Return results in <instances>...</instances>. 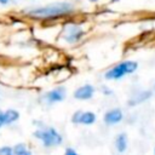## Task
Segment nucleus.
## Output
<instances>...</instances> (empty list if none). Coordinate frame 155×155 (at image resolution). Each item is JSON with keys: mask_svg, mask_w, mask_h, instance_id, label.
<instances>
[{"mask_svg": "<svg viewBox=\"0 0 155 155\" xmlns=\"http://www.w3.org/2000/svg\"><path fill=\"white\" fill-rule=\"evenodd\" d=\"M122 119V113L119 109H113L110 111H108L104 115V121L107 124H116Z\"/></svg>", "mask_w": 155, "mask_h": 155, "instance_id": "obj_8", "label": "nucleus"}, {"mask_svg": "<svg viewBox=\"0 0 155 155\" xmlns=\"http://www.w3.org/2000/svg\"><path fill=\"white\" fill-rule=\"evenodd\" d=\"M138 64L134 61H125L119 63L117 65H115L114 68H111L110 70H108L105 73V78L111 80V79H120L126 74H131L137 69Z\"/></svg>", "mask_w": 155, "mask_h": 155, "instance_id": "obj_2", "label": "nucleus"}, {"mask_svg": "<svg viewBox=\"0 0 155 155\" xmlns=\"http://www.w3.org/2000/svg\"><path fill=\"white\" fill-rule=\"evenodd\" d=\"M7 2H8V0H0V4H2V5L7 4Z\"/></svg>", "mask_w": 155, "mask_h": 155, "instance_id": "obj_15", "label": "nucleus"}, {"mask_svg": "<svg viewBox=\"0 0 155 155\" xmlns=\"http://www.w3.org/2000/svg\"><path fill=\"white\" fill-rule=\"evenodd\" d=\"M91 1H96V0H91Z\"/></svg>", "mask_w": 155, "mask_h": 155, "instance_id": "obj_16", "label": "nucleus"}, {"mask_svg": "<svg viewBox=\"0 0 155 155\" xmlns=\"http://www.w3.org/2000/svg\"><path fill=\"white\" fill-rule=\"evenodd\" d=\"M94 90L91 85H85V86H81L79 87L75 92H74V97L78 98V99H88L92 97Z\"/></svg>", "mask_w": 155, "mask_h": 155, "instance_id": "obj_6", "label": "nucleus"}, {"mask_svg": "<svg viewBox=\"0 0 155 155\" xmlns=\"http://www.w3.org/2000/svg\"><path fill=\"white\" fill-rule=\"evenodd\" d=\"M126 147H127V138H126V134L121 133V134H119V136L116 137V148H117V150H119L120 153H122V151H125Z\"/></svg>", "mask_w": 155, "mask_h": 155, "instance_id": "obj_9", "label": "nucleus"}, {"mask_svg": "<svg viewBox=\"0 0 155 155\" xmlns=\"http://www.w3.org/2000/svg\"><path fill=\"white\" fill-rule=\"evenodd\" d=\"M64 96H65V90L63 87H58V88H54L51 92H48L45 96V98L47 102H59L64 98Z\"/></svg>", "mask_w": 155, "mask_h": 155, "instance_id": "obj_7", "label": "nucleus"}, {"mask_svg": "<svg viewBox=\"0 0 155 155\" xmlns=\"http://www.w3.org/2000/svg\"><path fill=\"white\" fill-rule=\"evenodd\" d=\"M81 35H82V30H81L80 28L75 27V25H69V27H67L65 30H64V38H65L68 41H70V42L79 40V38H80Z\"/></svg>", "mask_w": 155, "mask_h": 155, "instance_id": "obj_5", "label": "nucleus"}, {"mask_svg": "<svg viewBox=\"0 0 155 155\" xmlns=\"http://www.w3.org/2000/svg\"><path fill=\"white\" fill-rule=\"evenodd\" d=\"M13 155H31L24 144H17L13 149Z\"/></svg>", "mask_w": 155, "mask_h": 155, "instance_id": "obj_11", "label": "nucleus"}, {"mask_svg": "<svg viewBox=\"0 0 155 155\" xmlns=\"http://www.w3.org/2000/svg\"><path fill=\"white\" fill-rule=\"evenodd\" d=\"M71 10V5L70 4H65V2H59V4H53L46 7H41V8H35L33 11L29 12L30 16L34 17H40V18H51L54 16H59L63 15L68 11Z\"/></svg>", "mask_w": 155, "mask_h": 155, "instance_id": "obj_1", "label": "nucleus"}, {"mask_svg": "<svg viewBox=\"0 0 155 155\" xmlns=\"http://www.w3.org/2000/svg\"><path fill=\"white\" fill-rule=\"evenodd\" d=\"M64 155H78V154L75 153V150H74V149L69 148V149H67V151H65V154H64Z\"/></svg>", "mask_w": 155, "mask_h": 155, "instance_id": "obj_13", "label": "nucleus"}, {"mask_svg": "<svg viewBox=\"0 0 155 155\" xmlns=\"http://www.w3.org/2000/svg\"><path fill=\"white\" fill-rule=\"evenodd\" d=\"M12 149L10 147H4V148H0V155H12Z\"/></svg>", "mask_w": 155, "mask_h": 155, "instance_id": "obj_12", "label": "nucleus"}, {"mask_svg": "<svg viewBox=\"0 0 155 155\" xmlns=\"http://www.w3.org/2000/svg\"><path fill=\"white\" fill-rule=\"evenodd\" d=\"M4 116H5V124H11V122L16 121L19 115H18V113H17L16 110H12V109H11V110L5 111Z\"/></svg>", "mask_w": 155, "mask_h": 155, "instance_id": "obj_10", "label": "nucleus"}, {"mask_svg": "<svg viewBox=\"0 0 155 155\" xmlns=\"http://www.w3.org/2000/svg\"><path fill=\"white\" fill-rule=\"evenodd\" d=\"M34 136L39 139L42 140L44 145L51 147V145H57L61 144L62 137L61 134L54 130V128H46V130H39L34 132Z\"/></svg>", "mask_w": 155, "mask_h": 155, "instance_id": "obj_3", "label": "nucleus"}, {"mask_svg": "<svg viewBox=\"0 0 155 155\" xmlns=\"http://www.w3.org/2000/svg\"><path fill=\"white\" fill-rule=\"evenodd\" d=\"M4 114H5V113H2V111L0 110V126L5 124V116H4Z\"/></svg>", "mask_w": 155, "mask_h": 155, "instance_id": "obj_14", "label": "nucleus"}, {"mask_svg": "<svg viewBox=\"0 0 155 155\" xmlns=\"http://www.w3.org/2000/svg\"><path fill=\"white\" fill-rule=\"evenodd\" d=\"M73 122H79V124H85V125H91L96 120V115L91 111H86V113H82V111H76L74 115H73Z\"/></svg>", "mask_w": 155, "mask_h": 155, "instance_id": "obj_4", "label": "nucleus"}]
</instances>
